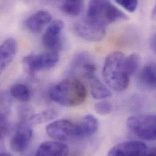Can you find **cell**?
Returning <instances> with one entry per match:
<instances>
[{
  "instance_id": "7a4b0ae2",
  "label": "cell",
  "mask_w": 156,
  "mask_h": 156,
  "mask_svg": "<svg viewBox=\"0 0 156 156\" xmlns=\"http://www.w3.org/2000/svg\"><path fill=\"white\" fill-rule=\"evenodd\" d=\"M125 56L120 51L110 53L105 58L103 76L106 84L112 89L121 92L125 90L130 82L125 66Z\"/></svg>"
},
{
  "instance_id": "7c38bea8",
  "label": "cell",
  "mask_w": 156,
  "mask_h": 156,
  "mask_svg": "<svg viewBox=\"0 0 156 156\" xmlns=\"http://www.w3.org/2000/svg\"><path fill=\"white\" fill-rule=\"evenodd\" d=\"M17 51L15 39L9 38L0 45V76L13 60Z\"/></svg>"
},
{
  "instance_id": "d4e9b609",
  "label": "cell",
  "mask_w": 156,
  "mask_h": 156,
  "mask_svg": "<svg viewBox=\"0 0 156 156\" xmlns=\"http://www.w3.org/2000/svg\"><path fill=\"white\" fill-rule=\"evenodd\" d=\"M9 130V123L5 117H0V142L6 136Z\"/></svg>"
},
{
  "instance_id": "44dd1931",
  "label": "cell",
  "mask_w": 156,
  "mask_h": 156,
  "mask_svg": "<svg viewBox=\"0 0 156 156\" xmlns=\"http://www.w3.org/2000/svg\"><path fill=\"white\" fill-rule=\"evenodd\" d=\"M12 106V99L10 94L0 90V117H5L9 112Z\"/></svg>"
},
{
  "instance_id": "277c9868",
  "label": "cell",
  "mask_w": 156,
  "mask_h": 156,
  "mask_svg": "<svg viewBox=\"0 0 156 156\" xmlns=\"http://www.w3.org/2000/svg\"><path fill=\"white\" fill-rule=\"evenodd\" d=\"M128 129L144 140L153 141L156 138V117L152 114H137L126 122Z\"/></svg>"
},
{
  "instance_id": "cb8c5ba5",
  "label": "cell",
  "mask_w": 156,
  "mask_h": 156,
  "mask_svg": "<svg viewBox=\"0 0 156 156\" xmlns=\"http://www.w3.org/2000/svg\"><path fill=\"white\" fill-rule=\"evenodd\" d=\"M115 2L129 12H134L138 5V1L136 0H117Z\"/></svg>"
},
{
  "instance_id": "2e32d148",
  "label": "cell",
  "mask_w": 156,
  "mask_h": 156,
  "mask_svg": "<svg viewBox=\"0 0 156 156\" xmlns=\"http://www.w3.org/2000/svg\"><path fill=\"white\" fill-rule=\"evenodd\" d=\"M142 82L148 88L156 87V66L154 63H149L144 66L141 74Z\"/></svg>"
},
{
  "instance_id": "4fadbf2b",
  "label": "cell",
  "mask_w": 156,
  "mask_h": 156,
  "mask_svg": "<svg viewBox=\"0 0 156 156\" xmlns=\"http://www.w3.org/2000/svg\"><path fill=\"white\" fill-rule=\"evenodd\" d=\"M69 148L60 142H46L38 148L35 156H68Z\"/></svg>"
},
{
  "instance_id": "8fae6325",
  "label": "cell",
  "mask_w": 156,
  "mask_h": 156,
  "mask_svg": "<svg viewBox=\"0 0 156 156\" xmlns=\"http://www.w3.org/2000/svg\"><path fill=\"white\" fill-rule=\"evenodd\" d=\"M52 20L51 14L46 10H39L29 16L25 22L26 26L34 34L40 33L44 27L50 24Z\"/></svg>"
},
{
  "instance_id": "8992f818",
  "label": "cell",
  "mask_w": 156,
  "mask_h": 156,
  "mask_svg": "<svg viewBox=\"0 0 156 156\" xmlns=\"http://www.w3.org/2000/svg\"><path fill=\"white\" fill-rule=\"evenodd\" d=\"M74 29L79 37L89 41H101L106 34L105 26L87 17L77 21Z\"/></svg>"
},
{
  "instance_id": "d6986e66",
  "label": "cell",
  "mask_w": 156,
  "mask_h": 156,
  "mask_svg": "<svg viewBox=\"0 0 156 156\" xmlns=\"http://www.w3.org/2000/svg\"><path fill=\"white\" fill-rule=\"evenodd\" d=\"M140 64V57L138 54L133 53L125 57V66L128 75L130 77L136 73Z\"/></svg>"
},
{
  "instance_id": "9c48e42d",
  "label": "cell",
  "mask_w": 156,
  "mask_h": 156,
  "mask_svg": "<svg viewBox=\"0 0 156 156\" xmlns=\"http://www.w3.org/2000/svg\"><path fill=\"white\" fill-rule=\"evenodd\" d=\"M30 125L27 123H20L18 125L10 142V148L13 151L21 153L28 148L33 136Z\"/></svg>"
},
{
  "instance_id": "ffe728a7",
  "label": "cell",
  "mask_w": 156,
  "mask_h": 156,
  "mask_svg": "<svg viewBox=\"0 0 156 156\" xmlns=\"http://www.w3.org/2000/svg\"><path fill=\"white\" fill-rule=\"evenodd\" d=\"M83 4L82 1L80 0L66 1L62 5V10L66 14L76 16L81 13Z\"/></svg>"
},
{
  "instance_id": "484cf974",
  "label": "cell",
  "mask_w": 156,
  "mask_h": 156,
  "mask_svg": "<svg viewBox=\"0 0 156 156\" xmlns=\"http://www.w3.org/2000/svg\"><path fill=\"white\" fill-rule=\"evenodd\" d=\"M150 44L151 49L155 51H156V36L155 35H153V37H151L150 40Z\"/></svg>"
},
{
  "instance_id": "4316f807",
  "label": "cell",
  "mask_w": 156,
  "mask_h": 156,
  "mask_svg": "<svg viewBox=\"0 0 156 156\" xmlns=\"http://www.w3.org/2000/svg\"><path fill=\"white\" fill-rule=\"evenodd\" d=\"M0 156H13L9 153H0Z\"/></svg>"
},
{
  "instance_id": "30bf717a",
  "label": "cell",
  "mask_w": 156,
  "mask_h": 156,
  "mask_svg": "<svg viewBox=\"0 0 156 156\" xmlns=\"http://www.w3.org/2000/svg\"><path fill=\"white\" fill-rule=\"evenodd\" d=\"M148 153L147 145L139 141H127L112 148L108 156H145Z\"/></svg>"
},
{
  "instance_id": "52a82bcc",
  "label": "cell",
  "mask_w": 156,
  "mask_h": 156,
  "mask_svg": "<svg viewBox=\"0 0 156 156\" xmlns=\"http://www.w3.org/2000/svg\"><path fill=\"white\" fill-rule=\"evenodd\" d=\"M48 135L53 139L64 141L79 137V126L68 120H59L49 124Z\"/></svg>"
},
{
  "instance_id": "9a60e30c",
  "label": "cell",
  "mask_w": 156,
  "mask_h": 156,
  "mask_svg": "<svg viewBox=\"0 0 156 156\" xmlns=\"http://www.w3.org/2000/svg\"><path fill=\"white\" fill-rule=\"evenodd\" d=\"M79 126V137H89L95 134L98 130V122L92 115H86Z\"/></svg>"
},
{
  "instance_id": "603a6c76",
  "label": "cell",
  "mask_w": 156,
  "mask_h": 156,
  "mask_svg": "<svg viewBox=\"0 0 156 156\" xmlns=\"http://www.w3.org/2000/svg\"><path fill=\"white\" fill-rule=\"evenodd\" d=\"M33 111L28 106L23 105L19 108L18 117L21 123H26L30 117L33 115Z\"/></svg>"
},
{
  "instance_id": "e0dca14e",
  "label": "cell",
  "mask_w": 156,
  "mask_h": 156,
  "mask_svg": "<svg viewBox=\"0 0 156 156\" xmlns=\"http://www.w3.org/2000/svg\"><path fill=\"white\" fill-rule=\"evenodd\" d=\"M10 95L18 101L27 102L30 99L31 92L26 85L15 84L10 87Z\"/></svg>"
},
{
  "instance_id": "5bb4252c",
  "label": "cell",
  "mask_w": 156,
  "mask_h": 156,
  "mask_svg": "<svg viewBox=\"0 0 156 156\" xmlns=\"http://www.w3.org/2000/svg\"><path fill=\"white\" fill-rule=\"evenodd\" d=\"M90 83V89L94 99L102 100L112 95L111 90L95 76L88 79Z\"/></svg>"
},
{
  "instance_id": "6da1fadb",
  "label": "cell",
  "mask_w": 156,
  "mask_h": 156,
  "mask_svg": "<svg viewBox=\"0 0 156 156\" xmlns=\"http://www.w3.org/2000/svg\"><path fill=\"white\" fill-rule=\"evenodd\" d=\"M49 95L52 100L59 104L66 106H76L86 100L87 90L78 78L71 77L51 87Z\"/></svg>"
},
{
  "instance_id": "ba28073f",
  "label": "cell",
  "mask_w": 156,
  "mask_h": 156,
  "mask_svg": "<svg viewBox=\"0 0 156 156\" xmlns=\"http://www.w3.org/2000/svg\"><path fill=\"white\" fill-rule=\"evenodd\" d=\"M64 26L63 21L57 20L51 23L45 30L43 36V43L50 51L57 52L62 49V33Z\"/></svg>"
},
{
  "instance_id": "5b68a950",
  "label": "cell",
  "mask_w": 156,
  "mask_h": 156,
  "mask_svg": "<svg viewBox=\"0 0 156 156\" xmlns=\"http://www.w3.org/2000/svg\"><path fill=\"white\" fill-rule=\"evenodd\" d=\"M59 62V55L57 52H47L40 54H30L23 59V64L29 74L50 69L54 68Z\"/></svg>"
},
{
  "instance_id": "ac0fdd59",
  "label": "cell",
  "mask_w": 156,
  "mask_h": 156,
  "mask_svg": "<svg viewBox=\"0 0 156 156\" xmlns=\"http://www.w3.org/2000/svg\"><path fill=\"white\" fill-rule=\"evenodd\" d=\"M58 116L57 112L54 109H48L37 114H33L27 122L29 125H38L48 122ZM26 122V123H27Z\"/></svg>"
},
{
  "instance_id": "7402d4cb",
  "label": "cell",
  "mask_w": 156,
  "mask_h": 156,
  "mask_svg": "<svg viewBox=\"0 0 156 156\" xmlns=\"http://www.w3.org/2000/svg\"><path fill=\"white\" fill-rule=\"evenodd\" d=\"M95 111L100 115H107L111 112L112 105L108 100H103L97 103L95 105Z\"/></svg>"
},
{
  "instance_id": "3957f363",
  "label": "cell",
  "mask_w": 156,
  "mask_h": 156,
  "mask_svg": "<svg viewBox=\"0 0 156 156\" xmlns=\"http://www.w3.org/2000/svg\"><path fill=\"white\" fill-rule=\"evenodd\" d=\"M87 18L105 26L117 21H126L128 16L110 1L94 0L89 3L87 11Z\"/></svg>"
}]
</instances>
